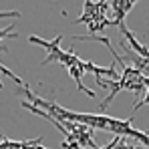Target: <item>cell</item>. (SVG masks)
<instances>
[{
    "instance_id": "cell-1",
    "label": "cell",
    "mask_w": 149,
    "mask_h": 149,
    "mask_svg": "<svg viewBox=\"0 0 149 149\" xmlns=\"http://www.w3.org/2000/svg\"><path fill=\"white\" fill-rule=\"evenodd\" d=\"M22 89L28 95V103L30 105L34 103L36 109L49 113L50 117H54L56 121H73V123L85 125L89 129H103V131L113 133L115 137L137 139V141H141L143 147H147V135L131 125V117L129 119H115V117H107V115H101V113H77V111H69V109H65V107H61V105H56L52 101H47L42 97H38V95H34V93H30L26 85Z\"/></svg>"
},
{
    "instance_id": "cell-8",
    "label": "cell",
    "mask_w": 149,
    "mask_h": 149,
    "mask_svg": "<svg viewBox=\"0 0 149 149\" xmlns=\"http://www.w3.org/2000/svg\"><path fill=\"white\" fill-rule=\"evenodd\" d=\"M6 38H18V32H14V22H10L8 28H0V45Z\"/></svg>"
},
{
    "instance_id": "cell-2",
    "label": "cell",
    "mask_w": 149,
    "mask_h": 149,
    "mask_svg": "<svg viewBox=\"0 0 149 149\" xmlns=\"http://www.w3.org/2000/svg\"><path fill=\"white\" fill-rule=\"evenodd\" d=\"M28 40H30L32 45H38V47H42V49L47 50V58L42 61V65H50V63L63 65V67L69 71V74L73 77L77 89H79L81 93L89 95V97H95V91H91V89H87V87L83 85V74L93 73L95 79H97V85L103 81V77H109V79H117V77H119L117 65L99 67V65H95V63H91V61H83V58H81L77 52H73V50H63L61 49V40H63L61 34H58L56 38H52V40H42V38H38L36 34H30Z\"/></svg>"
},
{
    "instance_id": "cell-9",
    "label": "cell",
    "mask_w": 149,
    "mask_h": 149,
    "mask_svg": "<svg viewBox=\"0 0 149 149\" xmlns=\"http://www.w3.org/2000/svg\"><path fill=\"white\" fill-rule=\"evenodd\" d=\"M2 18H20L18 10H0V20Z\"/></svg>"
},
{
    "instance_id": "cell-6",
    "label": "cell",
    "mask_w": 149,
    "mask_h": 149,
    "mask_svg": "<svg viewBox=\"0 0 149 149\" xmlns=\"http://www.w3.org/2000/svg\"><path fill=\"white\" fill-rule=\"evenodd\" d=\"M119 28H121V32H123L125 40L131 45V49H129V50H131V52H135V54H137V56H141V58H147V54H149V52H147V47H145V45H141V42L137 40V36H135V34H133V32L125 26V22H121V24H119Z\"/></svg>"
},
{
    "instance_id": "cell-4",
    "label": "cell",
    "mask_w": 149,
    "mask_h": 149,
    "mask_svg": "<svg viewBox=\"0 0 149 149\" xmlns=\"http://www.w3.org/2000/svg\"><path fill=\"white\" fill-rule=\"evenodd\" d=\"M107 10H109V2H83V14L74 20V24H87L89 26V34H99L101 30H105V26L109 24L107 18Z\"/></svg>"
},
{
    "instance_id": "cell-10",
    "label": "cell",
    "mask_w": 149,
    "mask_h": 149,
    "mask_svg": "<svg viewBox=\"0 0 149 149\" xmlns=\"http://www.w3.org/2000/svg\"><path fill=\"white\" fill-rule=\"evenodd\" d=\"M2 139H4V137H2V135H0V141H2Z\"/></svg>"
},
{
    "instance_id": "cell-3",
    "label": "cell",
    "mask_w": 149,
    "mask_h": 149,
    "mask_svg": "<svg viewBox=\"0 0 149 149\" xmlns=\"http://www.w3.org/2000/svg\"><path fill=\"white\" fill-rule=\"evenodd\" d=\"M99 87L111 89L109 95L103 99V103H99V107L105 111V109L111 105V101L115 99L121 91H131L135 97H139V95L145 97V95H147V77L141 74L139 71H135V69L129 67V65H121V77L111 79V81H101Z\"/></svg>"
},
{
    "instance_id": "cell-11",
    "label": "cell",
    "mask_w": 149,
    "mask_h": 149,
    "mask_svg": "<svg viewBox=\"0 0 149 149\" xmlns=\"http://www.w3.org/2000/svg\"><path fill=\"white\" fill-rule=\"evenodd\" d=\"M0 89H2V81H0Z\"/></svg>"
},
{
    "instance_id": "cell-5",
    "label": "cell",
    "mask_w": 149,
    "mask_h": 149,
    "mask_svg": "<svg viewBox=\"0 0 149 149\" xmlns=\"http://www.w3.org/2000/svg\"><path fill=\"white\" fill-rule=\"evenodd\" d=\"M133 6H135L133 0H115V2H109V10H107V12L113 14V16L109 18V24L119 26L121 22H125V14H127Z\"/></svg>"
},
{
    "instance_id": "cell-7",
    "label": "cell",
    "mask_w": 149,
    "mask_h": 149,
    "mask_svg": "<svg viewBox=\"0 0 149 149\" xmlns=\"http://www.w3.org/2000/svg\"><path fill=\"white\" fill-rule=\"evenodd\" d=\"M105 149H137V145H131V143H127L123 137H115L109 145Z\"/></svg>"
}]
</instances>
